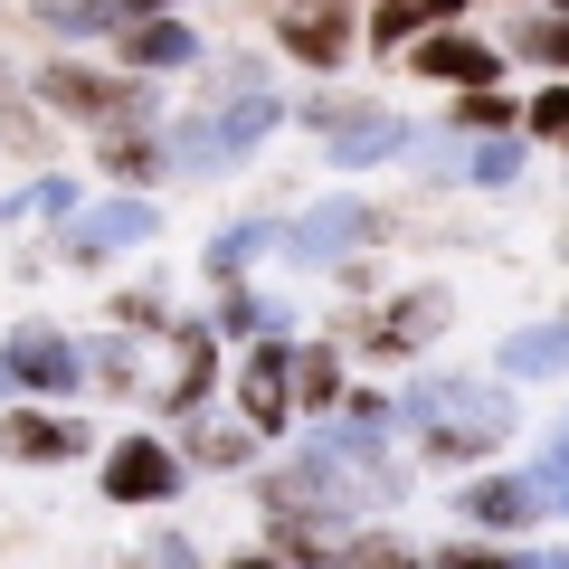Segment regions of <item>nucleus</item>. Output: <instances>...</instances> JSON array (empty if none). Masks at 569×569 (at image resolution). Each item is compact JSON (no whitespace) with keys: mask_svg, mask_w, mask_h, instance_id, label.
I'll use <instances>...</instances> for the list:
<instances>
[{"mask_svg":"<svg viewBox=\"0 0 569 569\" xmlns=\"http://www.w3.org/2000/svg\"><path fill=\"white\" fill-rule=\"evenodd\" d=\"M399 418H427V456L437 466H475L512 437V399L503 389H466V380H437V389H408Z\"/></svg>","mask_w":569,"mask_h":569,"instance_id":"nucleus-1","label":"nucleus"},{"mask_svg":"<svg viewBox=\"0 0 569 569\" xmlns=\"http://www.w3.org/2000/svg\"><path fill=\"white\" fill-rule=\"evenodd\" d=\"M305 123L332 142V162L342 171H370V162H389V152H418V133H408L389 104H351V96H323V104H305Z\"/></svg>","mask_w":569,"mask_h":569,"instance_id":"nucleus-2","label":"nucleus"},{"mask_svg":"<svg viewBox=\"0 0 569 569\" xmlns=\"http://www.w3.org/2000/svg\"><path fill=\"white\" fill-rule=\"evenodd\" d=\"M39 96L58 104V114L114 123V133H133V123H142V86H133V77H96V67H77V58H67V67H48V77H39Z\"/></svg>","mask_w":569,"mask_h":569,"instance_id":"nucleus-3","label":"nucleus"},{"mask_svg":"<svg viewBox=\"0 0 569 569\" xmlns=\"http://www.w3.org/2000/svg\"><path fill=\"white\" fill-rule=\"evenodd\" d=\"M10 389H39V399H67L77 389V342L48 323H20L10 342H0V399Z\"/></svg>","mask_w":569,"mask_h":569,"instance_id":"nucleus-4","label":"nucleus"},{"mask_svg":"<svg viewBox=\"0 0 569 569\" xmlns=\"http://www.w3.org/2000/svg\"><path fill=\"white\" fill-rule=\"evenodd\" d=\"M370 238H380V209L370 200H323V209H305L295 238H284V257L295 266H351Z\"/></svg>","mask_w":569,"mask_h":569,"instance_id":"nucleus-5","label":"nucleus"},{"mask_svg":"<svg viewBox=\"0 0 569 569\" xmlns=\"http://www.w3.org/2000/svg\"><path fill=\"white\" fill-rule=\"evenodd\" d=\"M447 284H418V295H399V305H380V323H361V351H380V361H408V351H427L437 332H447Z\"/></svg>","mask_w":569,"mask_h":569,"instance_id":"nucleus-6","label":"nucleus"},{"mask_svg":"<svg viewBox=\"0 0 569 569\" xmlns=\"http://www.w3.org/2000/svg\"><path fill=\"white\" fill-rule=\"evenodd\" d=\"M238 408H247V437H266V427L295 418V351H284V342H257V351H247Z\"/></svg>","mask_w":569,"mask_h":569,"instance_id":"nucleus-7","label":"nucleus"},{"mask_svg":"<svg viewBox=\"0 0 569 569\" xmlns=\"http://www.w3.org/2000/svg\"><path fill=\"white\" fill-rule=\"evenodd\" d=\"M171 485H181V456H171L162 437H123V447L104 456V493H114V503H162Z\"/></svg>","mask_w":569,"mask_h":569,"instance_id":"nucleus-8","label":"nucleus"},{"mask_svg":"<svg viewBox=\"0 0 569 569\" xmlns=\"http://www.w3.org/2000/svg\"><path fill=\"white\" fill-rule=\"evenodd\" d=\"M408 58H418V77H437V86H493L503 77V48H485V39H466V29H427L418 48H408Z\"/></svg>","mask_w":569,"mask_h":569,"instance_id":"nucleus-9","label":"nucleus"},{"mask_svg":"<svg viewBox=\"0 0 569 569\" xmlns=\"http://www.w3.org/2000/svg\"><path fill=\"white\" fill-rule=\"evenodd\" d=\"M142 238H162V209L152 200H96L77 228H67V257L86 266V257H104V247H142Z\"/></svg>","mask_w":569,"mask_h":569,"instance_id":"nucleus-10","label":"nucleus"},{"mask_svg":"<svg viewBox=\"0 0 569 569\" xmlns=\"http://www.w3.org/2000/svg\"><path fill=\"white\" fill-rule=\"evenodd\" d=\"M209 370H219L209 323H171V389H162L171 418H200V408H209Z\"/></svg>","mask_w":569,"mask_h":569,"instance_id":"nucleus-11","label":"nucleus"},{"mask_svg":"<svg viewBox=\"0 0 569 569\" xmlns=\"http://www.w3.org/2000/svg\"><path fill=\"white\" fill-rule=\"evenodd\" d=\"M10 456L20 466H67V456H86V418H48V408H10Z\"/></svg>","mask_w":569,"mask_h":569,"instance_id":"nucleus-12","label":"nucleus"},{"mask_svg":"<svg viewBox=\"0 0 569 569\" xmlns=\"http://www.w3.org/2000/svg\"><path fill=\"white\" fill-rule=\"evenodd\" d=\"M466 522H485V531L541 522V485L531 475H485V485H466Z\"/></svg>","mask_w":569,"mask_h":569,"instance_id":"nucleus-13","label":"nucleus"},{"mask_svg":"<svg viewBox=\"0 0 569 569\" xmlns=\"http://www.w3.org/2000/svg\"><path fill=\"white\" fill-rule=\"evenodd\" d=\"M190 58H200V39L181 20H123V67L133 77H162V67H190Z\"/></svg>","mask_w":569,"mask_h":569,"instance_id":"nucleus-14","label":"nucleus"},{"mask_svg":"<svg viewBox=\"0 0 569 569\" xmlns=\"http://www.w3.org/2000/svg\"><path fill=\"white\" fill-rule=\"evenodd\" d=\"M295 58H313V67H342L351 58V20H323V10H284V29H276Z\"/></svg>","mask_w":569,"mask_h":569,"instance_id":"nucleus-15","label":"nucleus"},{"mask_svg":"<svg viewBox=\"0 0 569 569\" xmlns=\"http://www.w3.org/2000/svg\"><path fill=\"white\" fill-rule=\"evenodd\" d=\"M503 370L512 380H550V370H569V323H531L503 342Z\"/></svg>","mask_w":569,"mask_h":569,"instance_id":"nucleus-16","label":"nucleus"},{"mask_svg":"<svg viewBox=\"0 0 569 569\" xmlns=\"http://www.w3.org/2000/svg\"><path fill=\"white\" fill-rule=\"evenodd\" d=\"M332 399H342V351H332V342H305V351H295V408L323 418Z\"/></svg>","mask_w":569,"mask_h":569,"instance_id":"nucleus-17","label":"nucleus"},{"mask_svg":"<svg viewBox=\"0 0 569 569\" xmlns=\"http://www.w3.org/2000/svg\"><path fill=\"white\" fill-rule=\"evenodd\" d=\"M190 456L200 466H247L257 437H247V418H190Z\"/></svg>","mask_w":569,"mask_h":569,"instance_id":"nucleus-18","label":"nucleus"},{"mask_svg":"<svg viewBox=\"0 0 569 569\" xmlns=\"http://www.w3.org/2000/svg\"><path fill=\"white\" fill-rule=\"evenodd\" d=\"M77 380H96V399H133V342H86Z\"/></svg>","mask_w":569,"mask_h":569,"instance_id":"nucleus-19","label":"nucleus"},{"mask_svg":"<svg viewBox=\"0 0 569 569\" xmlns=\"http://www.w3.org/2000/svg\"><path fill=\"white\" fill-rule=\"evenodd\" d=\"M266 247H276V228H266V219H238V228H219V238H209V276H238V266H257Z\"/></svg>","mask_w":569,"mask_h":569,"instance_id":"nucleus-20","label":"nucleus"},{"mask_svg":"<svg viewBox=\"0 0 569 569\" xmlns=\"http://www.w3.org/2000/svg\"><path fill=\"white\" fill-rule=\"evenodd\" d=\"M512 48L541 58V67H569V10H531V20L512 29Z\"/></svg>","mask_w":569,"mask_h":569,"instance_id":"nucleus-21","label":"nucleus"},{"mask_svg":"<svg viewBox=\"0 0 569 569\" xmlns=\"http://www.w3.org/2000/svg\"><path fill=\"white\" fill-rule=\"evenodd\" d=\"M104 171H114L123 190H142L152 171H162V142H152V133H114V142H104Z\"/></svg>","mask_w":569,"mask_h":569,"instance_id":"nucleus-22","label":"nucleus"},{"mask_svg":"<svg viewBox=\"0 0 569 569\" xmlns=\"http://www.w3.org/2000/svg\"><path fill=\"white\" fill-rule=\"evenodd\" d=\"M466 123H475L485 142H503V133H512V96H503V86H475V96H456V133H466Z\"/></svg>","mask_w":569,"mask_h":569,"instance_id":"nucleus-23","label":"nucleus"},{"mask_svg":"<svg viewBox=\"0 0 569 569\" xmlns=\"http://www.w3.org/2000/svg\"><path fill=\"white\" fill-rule=\"evenodd\" d=\"M39 20L58 29V39H77V29H123L114 0H39Z\"/></svg>","mask_w":569,"mask_h":569,"instance_id":"nucleus-24","label":"nucleus"},{"mask_svg":"<svg viewBox=\"0 0 569 569\" xmlns=\"http://www.w3.org/2000/svg\"><path fill=\"white\" fill-rule=\"evenodd\" d=\"M418 39H427V20L408 10V0H380V10H370V48H380V58L389 48H418Z\"/></svg>","mask_w":569,"mask_h":569,"instance_id":"nucleus-25","label":"nucleus"},{"mask_svg":"<svg viewBox=\"0 0 569 569\" xmlns=\"http://www.w3.org/2000/svg\"><path fill=\"white\" fill-rule=\"evenodd\" d=\"M466 171H475L485 190H503L512 171H522V142H512V133H503V142H475V152H466Z\"/></svg>","mask_w":569,"mask_h":569,"instance_id":"nucleus-26","label":"nucleus"},{"mask_svg":"<svg viewBox=\"0 0 569 569\" xmlns=\"http://www.w3.org/2000/svg\"><path fill=\"white\" fill-rule=\"evenodd\" d=\"M67 200H77V190H67V181H29L20 200H10V219H58Z\"/></svg>","mask_w":569,"mask_h":569,"instance_id":"nucleus-27","label":"nucleus"},{"mask_svg":"<svg viewBox=\"0 0 569 569\" xmlns=\"http://www.w3.org/2000/svg\"><path fill=\"white\" fill-rule=\"evenodd\" d=\"M123 332H171V305H162V295H123Z\"/></svg>","mask_w":569,"mask_h":569,"instance_id":"nucleus-28","label":"nucleus"},{"mask_svg":"<svg viewBox=\"0 0 569 569\" xmlns=\"http://www.w3.org/2000/svg\"><path fill=\"white\" fill-rule=\"evenodd\" d=\"M531 133L569 142V86H541V104H531Z\"/></svg>","mask_w":569,"mask_h":569,"instance_id":"nucleus-29","label":"nucleus"},{"mask_svg":"<svg viewBox=\"0 0 569 569\" xmlns=\"http://www.w3.org/2000/svg\"><path fill=\"white\" fill-rule=\"evenodd\" d=\"M266 313H276V305H257V295H228V305H219V332H228V342H238V332H266Z\"/></svg>","mask_w":569,"mask_h":569,"instance_id":"nucleus-30","label":"nucleus"},{"mask_svg":"<svg viewBox=\"0 0 569 569\" xmlns=\"http://www.w3.org/2000/svg\"><path fill=\"white\" fill-rule=\"evenodd\" d=\"M342 569H418V560L389 550V541H342Z\"/></svg>","mask_w":569,"mask_h":569,"instance_id":"nucleus-31","label":"nucleus"},{"mask_svg":"<svg viewBox=\"0 0 569 569\" xmlns=\"http://www.w3.org/2000/svg\"><path fill=\"white\" fill-rule=\"evenodd\" d=\"M437 569H531V560H512V550H447Z\"/></svg>","mask_w":569,"mask_h":569,"instance_id":"nucleus-32","label":"nucleus"},{"mask_svg":"<svg viewBox=\"0 0 569 569\" xmlns=\"http://www.w3.org/2000/svg\"><path fill=\"white\" fill-rule=\"evenodd\" d=\"M531 485H541V493L560 485V493H569V437H550V456H541V475H531Z\"/></svg>","mask_w":569,"mask_h":569,"instance_id":"nucleus-33","label":"nucleus"},{"mask_svg":"<svg viewBox=\"0 0 569 569\" xmlns=\"http://www.w3.org/2000/svg\"><path fill=\"white\" fill-rule=\"evenodd\" d=\"M152 569H190V541H171V531H162V541H152Z\"/></svg>","mask_w":569,"mask_h":569,"instance_id":"nucleus-34","label":"nucleus"},{"mask_svg":"<svg viewBox=\"0 0 569 569\" xmlns=\"http://www.w3.org/2000/svg\"><path fill=\"white\" fill-rule=\"evenodd\" d=\"M408 10H418V20H427V29H447V20H456V10H466V0H408Z\"/></svg>","mask_w":569,"mask_h":569,"instance_id":"nucleus-35","label":"nucleus"},{"mask_svg":"<svg viewBox=\"0 0 569 569\" xmlns=\"http://www.w3.org/2000/svg\"><path fill=\"white\" fill-rule=\"evenodd\" d=\"M133 10H162V0H114V20H133Z\"/></svg>","mask_w":569,"mask_h":569,"instance_id":"nucleus-36","label":"nucleus"},{"mask_svg":"<svg viewBox=\"0 0 569 569\" xmlns=\"http://www.w3.org/2000/svg\"><path fill=\"white\" fill-rule=\"evenodd\" d=\"M238 569H284V560H238Z\"/></svg>","mask_w":569,"mask_h":569,"instance_id":"nucleus-37","label":"nucleus"},{"mask_svg":"<svg viewBox=\"0 0 569 569\" xmlns=\"http://www.w3.org/2000/svg\"><path fill=\"white\" fill-rule=\"evenodd\" d=\"M560 503H569V493H560Z\"/></svg>","mask_w":569,"mask_h":569,"instance_id":"nucleus-38","label":"nucleus"}]
</instances>
